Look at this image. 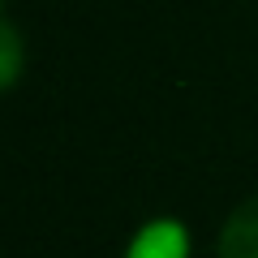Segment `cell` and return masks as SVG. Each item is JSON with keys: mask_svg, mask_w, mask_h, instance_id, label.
Masks as SVG:
<instances>
[{"mask_svg": "<svg viewBox=\"0 0 258 258\" xmlns=\"http://www.w3.org/2000/svg\"><path fill=\"white\" fill-rule=\"evenodd\" d=\"M220 258H258V194L228 215L220 232Z\"/></svg>", "mask_w": 258, "mask_h": 258, "instance_id": "cell-1", "label": "cell"}, {"mask_svg": "<svg viewBox=\"0 0 258 258\" xmlns=\"http://www.w3.org/2000/svg\"><path fill=\"white\" fill-rule=\"evenodd\" d=\"M22 74V35L0 18V91Z\"/></svg>", "mask_w": 258, "mask_h": 258, "instance_id": "cell-2", "label": "cell"}]
</instances>
